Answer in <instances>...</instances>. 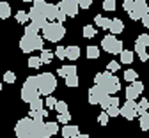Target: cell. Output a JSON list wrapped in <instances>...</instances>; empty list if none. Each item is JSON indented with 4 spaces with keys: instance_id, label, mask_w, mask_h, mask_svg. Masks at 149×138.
Listing matches in <instances>:
<instances>
[{
    "instance_id": "50",
    "label": "cell",
    "mask_w": 149,
    "mask_h": 138,
    "mask_svg": "<svg viewBox=\"0 0 149 138\" xmlns=\"http://www.w3.org/2000/svg\"><path fill=\"white\" fill-rule=\"evenodd\" d=\"M53 57H57V58H66V55H64V46H59L57 50H55V53H53Z\"/></svg>"
},
{
    "instance_id": "24",
    "label": "cell",
    "mask_w": 149,
    "mask_h": 138,
    "mask_svg": "<svg viewBox=\"0 0 149 138\" xmlns=\"http://www.w3.org/2000/svg\"><path fill=\"white\" fill-rule=\"evenodd\" d=\"M64 78H66V85H68V87H78V83H80L78 74H77V73L68 74V76H64Z\"/></svg>"
},
{
    "instance_id": "32",
    "label": "cell",
    "mask_w": 149,
    "mask_h": 138,
    "mask_svg": "<svg viewBox=\"0 0 149 138\" xmlns=\"http://www.w3.org/2000/svg\"><path fill=\"white\" fill-rule=\"evenodd\" d=\"M147 108H149L147 99H140V103H137V115H140V113L147 112Z\"/></svg>"
},
{
    "instance_id": "46",
    "label": "cell",
    "mask_w": 149,
    "mask_h": 138,
    "mask_svg": "<svg viewBox=\"0 0 149 138\" xmlns=\"http://www.w3.org/2000/svg\"><path fill=\"white\" fill-rule=\"evenodd\" d=\"M66 18H68V16H66V12L59 9V11H57V16H55V21H59V23H64V21H66Z\"/></svg>"
},
{
    "instance_id": "33",
    "label": "cell",
    "mask_w": 149,
    "mask_h": 138,
    "mask_svg": "<svg viewBox=\"0 0 149 138\" xmlns=\"http://www.w3.org/2000/svg\"><path fill=\"white\" fill-rule=\"evenodd\" d=\"M87 57L89 58H98L100 57V48L98 46H89L87 48Z\"/></svg>"
},
{
    "instance_id": "13",
    "label": "cell",
    "mask_w": 149,
    "mask_h": 138,
    "mask_svg": "<svg viewBox=\"0 0 149 138\" xmlns=\"http://www.w3.org/2000/svg\"><path fill=\"white\" fill-rule=\"evenodd\" d=\"M103 96H105L103 89H101L100 85H94V87L89 90V103H91V105H98Z\"/></svg>"
},
{
    "instance_id": "10",
    "label": "cell",
    "mask_w": 149,
    "mask_h": 138,
    "mask_svg": "<svg viewBox=\"0 0 149 138\" xmlns=\"http://www.w3.org/2000/svg\"><path fill=\"white\" fill-rule=\"evenodd\" d=\"M142 90H144L142 82H139V80L130 82V85L126 89V99H137V97L142 94Z\"/></svg>"
},
{
    "instance_id": "49",
    "label": "cell",
    "mask_w": 149,
    "mask_h": 138,
    "mask_svg": "<svg viewBox=\"0 0 149 138\" xmlns=\"http://www.w3.org/2000/svg\"><path fill=\"white\" fill-rule=\"evenodd\" d=\"M133 6H135V4H133V0H124V2H123V7H124V11H126V12L132 11V9H133Z\"/></svg>"
},
{
    "instance_id": "34",
    "label": "cell",
    "mask_w": 149,
    "mask_h": 138,
    "mask_svg": "<svg viewBox=\"0 0 149 138\" xmlns=\"http://www.w3.org/2000/svg\"><path fill=\"white\" fill-rule=\"evenodd\" d=\"M29 67H32V69L41 67V58L39 57H30L29 58Z\"/></svg>"
},
{
    "instance_id": "1",
    "label": "cell",
    "mask_w": 149,
    "mask_h": 138,
    "mask_svg": "<svg viewBox=\"0 0 149 138\" xmlns=\"http://www.w3.org/2000/svg\"><path fill=\"white\" fill-rule=\"evenodd\" d=\"M94 83L100 85L103 89L105 94H116L119 92L121 89V83H119V78H116L110 71H105V73H98L94 76Z\"/></svg>"
},
{
    "instance_id": "37",
    "label": "cell",
    "mask_w": 149,
    "mask_h": 138,
    "mask_svg": "<svg viewBox=\"0 0 149 138\" xmlns=\"http://www.w3.org/2000/svg\"><path fill=\"white\" fill-rule=\"evenodd\" d=\"M103 110H107L108 106H110V94H105L103 97H101V99H100V103H98Z\"/></svg>"
},
{
    "instance_id": "12",
    "label": "cell",
    "mask_w": 149,
    "mask_h": 138,
    "mask_svg": "<svg viewBox=\"0 0 149 138\" xmlns=\"http://www.w3.org/2000/svg\"><path fill=\"white\" fill-rule=\"evenodd\" d=\"M133 4H135V2H133ZM146 12H149L147 4H135V6H133V9L130 11L128 14H130V18H132L133 21H137V19H140V16H142V14H146Z\"/></svg>"
},
{
    "instance_id": "5",
    "label": "cell",
    "mask_w": 149,
    "mask_h": 138,
    "mask_svg": "<svg viewBox=\"0 0 149 138\" xmlns=\"http://www.w3.org/2000/svg\"><path fill=\"white\" fill-rule=\"evenodd\" d=\"M43 41L45 39L39 35V34H36V35H23L20 39V48L22 51L29 53V51H34V50H43Z\"/></svg>"
},
{
    "instance_id": "4",
    "label": "cell",
    "mask_w": 149,
    "mask_h": 138,
    "mask_svg": "<svg viewBox=\"0 0 149 138\" xmlns=\"http://www.w3.org/2000/svg\"><path fill=\"white\" fill-rule=\"evenodd\" d=\"M39 97V90H37V76H29L25 83H23V89H22V99L25 103H30L32 99Z\"/></svg>"
},
{
    "instance_id": "35",
    "label": "cell",
    "mask_w": 149,
    "mask_h": 138,
    "mask_svg": "<svg viewBox=\"0 0 149 138\" xmlns=\"http://www.w3.org/2000/svg\"><path fill=\"white\" fill-rule=\"evenodd\" d=\"M137 44H140V46H149V35L147 34H140L139 37H137Z\"/></svg>"
},
{
    "instance_id": "6",
    "label": "cell",
    "mask_w": 149,
    "mask_h": 138,
    "mask_svg": "<svg viewBox=\"0 0 149 138\" xmlns=\"http://www.w3.org/2000/svg\"><path fill=\"white\" fill-rule=\"evenodd\" d=\"M101 48L112 55H117L121 50H123V41H119V39L114 37V34H110V35H105L103 37V41H101Z\"/></svg>"
},
{
    "instance_id": "8",
    "label": "cell",
    "mask_w": 149,
    "mask_h": 138,
    "mask_svg": "<svg viewBox=\"0 0 149 138\" xmlns=\"http://www.w3.org/2000/svg\"><path fill=\"white\" fill-rule=\"evenodd\" d=\"M119 113L128 121H133L137 117V101L135 99H126V103L119 108Z\"/></svg>"
},
{
    "instance_id": "36",
    "label": "cell",
    "mask_w": 149,
    "mask_h": 138,
    "mask_svg": "<svg viewBox=\"0 0 149 138\" xmlns=\"http://www.w3.org/2000/svg\"><path fill=\"white\" fill-rule=\"evenodd\" d=\"M16 21H18V23H27V21H29V14L23 12V11H18V12H16Z\"/></svg>"
},
{
    "instance_id": "48",
    "label": "cell",
    "mask_w": 149,
    "mask_h": 138,
    "mask_svg": "<svg viewBox=\"0 0 149 138\" xmlns=\"http://www.w3.org/2000/svg\"><path fill=\"white\" fill-rule=\"evenodd\" d=\"M55 103H57V99H55L53 96H46V101H45V105H46L48 108H53V106H55Z\"/></svg>"
},
{
    "instance_id": "23",
    "label": "cell",
    "mask_w": 149,
    "mask_h": 138,
    "mask_svg": "<svg viewBox=\"0 0 149 138\" xmlns=\"http://www.w3.org/2000/svg\"><path fill=\"white\" fill-rule=\"evenodd\" d=\"M11 16V7L7 2H0V19H7Z\"/></svg>"
},
{
    "instance_id": "31",
    "label": "cell",
    "mask_w": 149,
    "mask_h": 138,
    "mask_svg": "<svg viewBox=\"0 0 149 138\" xmlns=\"http://www.w3.org/2000/svg\"><path fill=\"white\" fill-rule=\"evenodd\" d=\"M139 78V74H137V71H133V69H128V71H124V80L130 83V82H133V80H137Z\"/></svg>"
},
{
    "instance_id": "40",
    "label": "cell",
    "mask_w": 149,
    "mask_h": 138,
    "mask_svg": "<svg viewBox=\"0 0 149 138\" xmlns=\"http://www.w3.org/2000/svg\"><path fill=\"white\" fill-rule=\"evenodd\" d=\"M4 80H6V83H14L16 82V74L13 71H6L4 73Z\"/></svg>"
},
{
    "instance_id": "7",
    "label": "cell",
    "mask_w": 149,
    "mask_h": 138,
    "mask_svg": "<svg viewBox=\"0 0 149 138\" xmlns=\"http://www.w3.org/2000/svg\"><path fill=\"white\" fill-rule=\"evenodd\" d=\"M32 126H34V119L30 117H25V119H20L14 126V133L18 138H29L30 136V131H32Z\"/></svg>"
},
{
    "instance_id": "56",
    "label": "cell",
    "mask_w": 149,
    "mask_h": 138,
    "mask_svg": "<svg viewBox=\"0 0 149 138\" xmlns=\"http://www.w3.org/2000/svg\"><path fill=\"white\" fill-rule=\"evenodd\" d=\"M0 90H2V85H0Z\"/></svg>"
},
{
    "instance_id": "42",
    "label": "cell",
    "mask_w": 149,
    "mask_h": 138,
    "mask_svg": "<svg viewBox=\"0 0 149 138\" xmlns=\"http://www.w3.org/2000/svg\"><path fill=\"white\" fill-rule=\"evenodd\" d=\"M53 108L57 110L59 113H62V112H68V103H66V101H57Z\"/></svg>"
},
{
    "instance_id": "9",
    "label": "cell",
    "mask_w": 149,
    "mask_h": 138,
    "mask_svg": "<svg viewBox=\"0 0 149 138\" xmlns=\"http://www.w3.org/2000/svg\"><path fill=\"white\" fill-rule=\"evenodd\" d=\"M57 7H59L61 11H64L66 16H69V18L77 16V14H78V9H80L77 0H61V2L57 4Z\"/></svg>"
},
{
    "instance_id": "15",
    "label": "cell",
    "mask_w": 149,
    "mask_h": 138,
    "mask_svg": "<svg viewBox=\"0 0 149 138\" xmlns=\"http://www.w3.org/2000/svg\"><path fill=\"white\" fill-rule=\"evenodd\" d=\"M80 133V129H78V126H71V124H64V128H62V136L64 138H74Z\"/></svg>"
},
{
    "instance_id": "18",
    "label": "cell",
    "mask_w": 149,
    "mask_h": 138,
    "mask_svg": "<svg viewBox=\"0 0 149 138\" xmlns=\"http://www.w3.org/2000/svg\"><path fill=\"white\" fill-rule=\"evenodd\" d=\"M45 117H48V110L41 108V110H30V119L37 121V122H41Z\"/></svg>"
},
{
    "instance_id": "3",
    "label": "cell",
    "mask_w": 149,
    "mask_h": 138,
    "mask_svg": "<svg viewBox=\"0 0 149 138\" xmlns=\"http://www.w3.org/2000/svg\"><path fill=\"white\" fill-rule=\"evenodd\" d=\"M55 89H57L55 74H52V73H41V74H37V90H39V94L50 96Z\"/></svg>"
},
{
    "instance_id": "38",
    "label": "cell",
    "mask_w": 149,
    "mask_h": 138,
    "mask_svg": "<svg viewBox=\"0 0 149 138\" xmlns=\"http://www.w3.org/2000/svg\"><path fill=\"white\" fill-rule=\"evenodd\" d=\"M71 121V115L68 113V112H62V113H59V117H57V122H62V124H68Z\"/></svg>"
},
{
    "instance_id": "55",
    "label": "cell",
    "mask_w": 149,
    "mask_h": 138,
    "mask_svg": "<svg viewBox=\"0 0 149 138\" xmlns=\"http://www.w3.org/2000/svg\"><path fill=\"white\" fill-rule=\"evenodd\" d=\"M45 2H50V0H45Z\"/></svg>"
},
{
    "instance_id": "2",
    "label": "cell",
    "mask_w": 149,
    "mask_h": 138,
    "mask_svg": "<svg viewBox=\"0 0 149 138\" xmlns=\"http://www.w3.org/2000/svg\"><path fill=\"white\" fill-rule=\"evenodd\" d=\"M43 39H46V41H50V43H59L61 39L66 35V28H64V25L62 23H50V21H46L45 25H43Z\"/></svg>"
},
{
    "instance_id": "25",
    "label": "cell",
    "mask_w": 149,
    "mask_h": 138,
    "mask_svg": "<svg viewBox=\"0 0 149 138\" xmlns=\"http://www.w3.org/2000/svg\"><path fill=\"white\" fill-rule=\"evenodd\" d=\"M73 73H77V66H62L57 71L59 76H68V74H73Z\"/></svg>"
},
{
    "instance_id": "20",
    "label": "cell",
    "mask_w": 149,
    "mask_h": 138,
    "mask_svg": "<svg viewBox=\"0 0 149 138\" xmlns=\"http://www.w3.org/2000/svg\"><path fill=\"white\" fill-rule=\"evenodd\" d=\"M59 7L53 6V4H46V19L48 21H55V16H57Z\"/></svg>"
},
{
    "instance_id": "51",
    "label": "cell",
    "mask_w": 149,
    "mask_h": 138,
    "mask_svg": "<svg viewBox=\"0 0 149 138\" xmlns=\"http://www.w3.org/2000/svg\"><path fill=\"white\" fill-rule=\"evenodd\" d=\"M140 21H142L144 27H149V12H146V14L140 16Z\"/></svg>"
},
{
    "instance_id": "19",
    "label": "cell",
    "mask_w": 149,
    "mask_h": 138,
    "mask_svg": "<svg viewBox=\"0 0 149 138\" xmlns=\"http://www.w3.org/2000/svg\"><path fill=\"white\" fill-rule=\"evenodd\" d=\"M59 131V124L57 122H45V133H46V138L53 136V135H57Z\"/></svg>"
},
{
    "instance_id": "52",
    "label": "cell",
    "mask_w": 149,
    "mask_h": 138,
    "mask_svg": "<svg viewBox=\"0 0 149 138\" xmlns=\"http://www.w3.org/2000/svg\"><path fill=\"white\" fill-rule=\"evenodd\" d=\"M110 105H116V106H119V97H112V96H110Z\"/></svg>"
},
{
    "instance_id": "27",
    "label": "cell",
    "mask_w": 149,
    "mask_h": 138,
    "mask_svg": "<svg viewBox=\"0 0 149 138\" xmlns=\"http://www.w3.org/2000/svg\"><path fill=\"white\" fill-rule=\"evenodd\" d=\"M139 122H140V129H142V131H147V129H149V113H147V112L140 113Z\"/></svg>"
},
{
    "instance_id": "16",
    "label": "cell",
    "mask_w": 149,
    "mask_h": 138,
    "mask_svg": "<svg viewBox=\"0 0 149 138\" xmlns=\"http://www.w3.org/2000/svg\"><path fill=\"white\" fill-rule=\"evenodd\" d=\"M64 55L69 60H77L80 57V48L78 46H68V48H64Z\"/></svg>"
},
{
    "instance_id": "26",
    "label": "cell",
    "mask_w": 149,
    "mask_h": 138,
    "mask_svg": "<svg viewBox=\"0 0 149 138\" xmlns=\"http://www.w3.org/2000/svg\"><path fill=\"white\" fill-rule=\"evenodd\" d=\"M94 23H96L98 27H101V28H108V27H110V19L105 18V16H101V14H98V16L94 18Z\"/></svg>"
},
{
    "instance_id": "17",
    "label": "cell",
    "mask_w": 149,
    "mask_h": 138,
    "mask_svg": "<svg viewBox=\"0 0 149 138\" xmlns=\"http://www.w3.org/2000/svg\"><path fill=\"white\" fill-rule=\"evenodd\" d=\"M108 28H110L112 34L116 35V34H121V32L124 30V23L121 21L119 18H117V19H110V27H108Z\"/></svg>"
},
{
    "instance_id": "45",
    "label": "cell",
    "mask_w": 149,
    "mask_h": 138,
    "mask_svg": "<svg viewBox=\"0 0 149 138\" xmlns=\"http://www.w3.org/2000/svg\"><path fill=\"white\" fill-rule=\"evenodd\" d=\"M119 62H116V60H112V62H108V66H107V71H110V73H116V71H119Z\"/></svg>"
},
{
    "instance_id": "21",
    "label": "cell",
    "mask_w": 149,
    "mask_h": 138,
    "mask_svg": "<svg viewBox=\"0 0 149 138\" xmlns=\"http://www.w3.org/2000/svg\"><path fill=\"white\" fill-rule=\"evenodd\" d=\"M119 55H121V62H123V64H132V62H133V51H130V50H121Z\"/></svg>"
},
{
    "instance_id": "44",
    "label": "cell",
    "mask_w": 149,
    "mask_h": 138,
    "mask_svg": "<svg viewBox=\"0 0 149 138\" xmlns=\"http://www.w3.org/2000/svg\"><path fill=\"white\" fill-rule=\"evenodd\" d=\"M37 32H39V28H37L36 25H32V23L25 27V34H27V35H36Z\"/></svg>"
},
{
    "instance_id": "22",
    "label": "cell",
    "mask_w": 149,
    "mask_h": 138,
    "mask_svg": "<svg viewBox=\"0 0 149 138\" xmlns=\"http://www.w3.org/2000/svg\"><path fill=\"white\" fill-rule=\"evenodd\" d=\"M135 51H137V55H139V58H140L142 62H147L149 55H147V48H146V46H140V44L135 43Z\"/></svg>"
},
{
    "instance_id": "11",
    "label": "cell",
    "mask_w": 149,
    "mask_h": 138,
    "mask_svg": "<svg viewBox=\"0 0 149 138\" xmlns=\"http://www.w3.org/2000/svg\"><path fill=\"white\" fill-rule=\"evenodd\" d=\"M29 19L32 21V25H36L37 28H39V30H41V28H43V25L48 21L45 14L37 12V11H36V9H32V7H30V12H29Z\"/></svg>"
},
{
    "instance_id": "54",
    "label": "cell",
    "mask_w": 149,
    "mask_h": 138,
    "mask_svg": "<svg viewBox=\"0 0 149 138\" xmlns=\"http://www.w3.org/2000/svg\"><path fill=\"white\" fill-rule=\"evenodd\" d=\"M23 2H32V0H23Z\"/></svg>"
},
{
    "instance_id": "39",
    "label": "cell",
    "mask_w": 149,
    "mask_h": 138,
    "mask_svg": "<svg viewBox=\"0 0 149 138\" xmlns=\"http://www.w3.org/2000/svg\"><path fill=\"white\" fill-rule=\"evenodd\" d=\"M103 9L105 11H116V0H103Z\"/></svg>"
},
{
    "instance_id": "14",
    "label": "cell",
    "mask_w": 149,
    "mask_h": 138,
    "mask_svg": "<svg viewBox=\"0 0 149 138\" xmlns=\"http://www.w3.org/2000/svg\"><path fill=\"white\" fill-rule=\"evenodd\" d=\"M29 138H46V133H45V122H37L34 121V126H32V131H30V136Z\"/></svg>"
},
{
    "instance_id": "30",
    "label": "cell",
    "mask_w": 149,
    "mask_h": 138,
    "mask_svg": "<svg viewBox=\"0 0 149 138\" xmlns=\"http://www.w3.org/2000/svg\"><path fill=\"white\" fill-rule=\"evenodd\" d=\"M29 105H30V110H41V108L45 106V103H43L41 97H36V99H32Z\"/></svg>"
},
{
    "instance_id": "28",
    "label": "cell",
    "mask_w": 149,
    "mask_h": 138,
    "mask_svg": "<svg viewBox=\"0 0 149 138\" xmlns=\"http://www.w3.org/2000/svg\"><path fill=\"white\" fill-rule=\"evenodd\" d=\"M41 64H50L53 60V53L50 50H41Z\"/></svg>"
},
{
    "instance_id": "29",
    "label": "cell",
    "mask_w": 149,
    "mask_h": 138,
    "mask_svg": "<svg viewBox=\"0 0 149 138\" xmlns=\"http://www.w3.org/2000/svg\"><path fill=\"white\" fill-rule=\"evenodd\" d=\"M94 35H96V28L92 27V25H85L84 27V37L85 39H92Z\"/></svg>"
},
{
    "instance_id": "41",
    "label": "cell",
    "mask_w": 149,
    "mask_h": 138,
    "mask_svg": "<svg viewBox=\"0 0 149 138\" xmlns=\"http://www.w3.org/2000/svg\"><path fill=\"white\" fill-rule=\"evenodd\" d=\"M105 112L108 113V117H117V115H119V106H116V105H110V106H108Z\"/></svg>"
},
{
    "instance_id": "43",
    "label": "cell",
    "mask_w": 149,
    "mask_h": 138,
    "mask_svg": "<svg viewBox=\"0 0 149 138\" xmlns=\"http://www.w3.org/2000/svg\"><path fill=\"white\" fill-rule=\"evenodd\" d=\"M108 119H110V117H108V113L103 110V112L100 113V117H98V122H100L101 126H107V124H108Z\"/></svg>"
},
{
    "instance_id": "47",
    "label": "cell",
    "mask_w": 149,
    "mask_h": 138,
    "mask_svg": "<svg viewBox=\"0 0 149 138\" xmlns=\"http://www.w3.org/2000/svg\"><path fill=\"white\" fill-rule=\"evenodd\" d=\"M77 2H78V7L80 9H89L92 6V0H77Z\"/></svg>"
},
{
    "instance_id": "53",
    "label": "cell",
    "mask_w": 149,
    "mask_h": 138,
    "mask_svg": "<svg viewBox=\"0 0 149 138\" xmlns=\"http://www.w3.org/2000/svg\"><path fill=\"white\" fill-rule=\"evenodd\" d=\"M74 138H91V136H89V135H82V133H78Z\"/></svg>"
}]
</instances>
